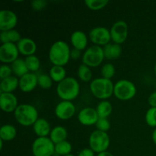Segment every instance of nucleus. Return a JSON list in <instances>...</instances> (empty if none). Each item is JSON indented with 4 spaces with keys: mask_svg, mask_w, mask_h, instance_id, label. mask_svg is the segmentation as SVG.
<instances>
[{
    "mask_svg": "<svg viewBox=\"0 0 156 156\" xmlns=\"http://www.w3.org/2000/svg\"><path fill=\"white\" fill-rule=\"evenodd\" d=\"M71 50L66 42L63 41H57L53 43L49 50V59L53 66H64L69 59Z\"/></svg>",
    "mask_w": 156,
    "mask_h": 156,
    "instance_id": "f257e3e1",
    "label": "nucleus"
},
{
    "mask_svg": "<svg viewBox=\"0 0 156 156\" xmlns=\"http://www.w3.org/2000/svg\"><path fill=\"white\" fill-rule=\"evenodd\" d=\"M80 93V85L77 79L73 77H66L56 86V94L62 101H72Z\"/></svg>",
    "mask_w": 156,
    "mask_h": 156,
    "instance_id": "f03ea898",
    "label": "nucleus"
},
{
    "mask_svg": "<svg viewBox=\"0 0 156 156\" xmlns=\"http://www.w3.org/2000/svg\"><path fill=\"white\" fill-rule=\"evenodd\" d=\"M114 84L110 79L96 78L89 85L90 91L96 98L101 101L109 99L114 94Z\"/></svg>",
    "mask_w": 156,
    "mask_h": 156,
    "instance_id": "7ed1b4c3",
    "label": "nucleus"
},
{
    "mask_svg": "<svg viewBox=\"0 0 156 156\" xmlns=\"http://www.w3.org/2000/svg\"><path fill=\"white\" fill-rule=\"evenodd\" d=\"M15 119L23 126H33L38 120V111L37 108L30 104H21L18 105L14 112Z\"/></svg>",
    "mask_w": 156,
    "mask_h": 156,
    "instance_id": "20e7f679",
    "label": "nucleus"
},
{
    "mask_svg": "<svg viewBox=\"0 0 156 156\" xmlns=\"http://www.w3.org/2000/svg\"><path fill=\"white\" fill-rule=\"evenodd\" d=\"M136 91L135 84L127 79H121L114 84V95L120 101L131 100L135 97Z\"/></svg>",
    "mask_w": 156,
    "mask_h": 156,
    "instance_id": "39448f33",
    "label": "nucleus"
},
{
    "mask_svg": "<svg viewBox=\"0 0 156 156\" xmlns=\"http://www.w3.org/2000/svg\"><path fill=\"white\" fill-rule=\"evenodd\" d=\"M111 144L110 136L106 132L100 130L93 131L88 138L89 148L94 153H101L108 150Z\"/></svg>",
    "mask_w": 156,
    "mask_h": 156,
    "instance_id": "423d86ee",
    "label": "nucleus"
},
{
    "mask_svg": "<svg viewBox=\"0 0 156 156\" xmlns=\"http://www.w3.org/2000/svg\"><path fill=\"white\" fill-rule=\"evenodd\" d=\"M103 47L93 45L85 50L82 56V64L90 68L99 66L105 59Z\"/></svg>",
    "mask_w": 156,
    "mask_h": 156,
    "instance_id": "0eeeda50",
    "label": "nucleus"
},
{
    "mask_svg": "<svg viewBox=\"0 0 156 156\" xmlns=\"http://www.w3.org/2000/svg\"><path fill=\"white\" fill-rule=\"evenodd\" d=\"M34 156H53L55 154V144L50 137H37L32 144Z\"/></svg>",
    "mask_w": 156,
    "mask_h": 156,
    "instance_id": "6e6552de",
    "label": "nucleus"
},
{
    "mask_svg": "<svg viewBox=\"0 0 156 156\" xmlns=\"http://www.w3.org/2000/svg\"><path fill=\"white\" fill-rule=\"evenodd\" d=\"M90 41L94 45L105 47L111 41L110 30L105 27H96L91 29L88 34Z\"/></svg>",
    "mask_w": 156,
    "mask_h": 156,
    "instance_id": "1a4fd4ad",
    "label": "nucleus"
},
{
    "mask_svg": "<svg viewBox=\"0 0 156 156\" xmlns=\"http://www.w3.org/2000/svg\"><path fill=\"white\" fill-rule=\"evenodd\" d=\"M111 41L117 44H123L126 41L129 34L128 24L124 21H116L110 30Z\"/></svg>",
    "mask_w": 156,
    "mask_h": 156,
    "instance_id": "9d476101",
    "label": "nucleus"
},
{
    "mask_svg": "<svg viewBox=\"0 0 156 156\" xmlns=\"http://www.w3.org/2000/svg\"><path fill=\"white\" fill-rule=\"evenodd\" d=\"M18 54L17 45L13 43L2 44L0 47V61L3 64H12L18 59Z\"/></svg>",
    "mask_w": 156,
    "mask_h": 156,
    "instance_id": "9b49d317",
    "label": "nucleus"
},
{
    "mask_svg": "<svg viewBox=\"0 0 156 156\" xmlns=\"http://www.w3.org/2000/svg\"><path fill=\"white\" fill-rule=\"evenodd\" d=\"M76 111V106L72 101H62L55 108V115L58 119L67 120L71 119L75 115Z\"/></svg>",
    "mask_w": 156,
    "mask_h": 156,
    "instance_id": "f8f14e48",
    "label": "nucleus"
},
{
    "mask_svg": "<svg viewBox=\"0 0 156 156\" xmlns=\"http://www.w3.org/2000/svg\"><path fill=\"white\" fill-rule=\"evenodd\" d=\"M18 23V17L13 11L3 9L0 11V30L9 31L14 30Z\"/></svg>",
    "mask_w": 156,
    "mask_h": 156,
    "instance_id": "ddd939ff",
    "label": "nucleus"
},
{
    "mask_svg": "<svg viewBox=\"0 0 156 156\" xmlns=\"http://www.w3.org/2000/svg\"><path fill=\"white\" fill-rule=\"evenodd\" d=\"M99 117L96 109L90 107L83 108L78 114V120L83 126H89L96 125Z\"/></svg>",
    "mask_w": 156,
    "mask_h": 156,
    "instance_id": "4468645a",
    "label": "nucleus"
},
{
    "mask_svg": "<svg viewBox=\"0 0 156 156\" xmlns=\"http://www.w3.org/2000/svg\"><path fill=\"white\" fill-rule=\"evenodd\" d=\"M18 98L13 93L0 94V108L5 113H14L18 107Z\"/></svg>",
    "mask_w": 156,
    "mask_h": 156,
    "instance_id": "2eb2a0df",
    "label": "nucleus"
},
{
    "mask_svg": "<svg viewBox=\"0 0 156 156\" xmlns=\"http://www.w3.org/2000/svg\"><path fill=\"white\" fill-rule=\"evenodd\" d=\"M38 85V76L35 73H28L19 79V88L22 92L30 93Z\"/></svg>",
    "mask_w": 156,
    "mask_h": 156,
    "instance_id": "dca6fc26",
    "label": "nucleus"
},
{
    "mask_svg": "<svg viewBox=\"0 0 156 156\" xmlns=\"http://www.w3.org/2000/svg\"><path fill=\"white\" fill-rule=\"evenodd\" d=\"M16 45L20 54L26 57L34 55L37 49L36 43L28 37L21 38L19 42L17 43Z\"/></svg>",
    "mask_w": 156,
    "mask_h": 156,
    "instance_id": "f3484780",
    "label": "nucleus"
},
{
    "mask_svg": "<svg viewBox=\"0 0 156 156\" xmlns=\"http://www.w3.org/2000/svg\"><path fill=\"white\" fill-rule=\"evenodd\" d=\"M70 42H71L73 48L82 51V50H85L87 48L88 39L87 35L83 31H82V30H76L71 34Z\"/></svg>",
    "mask_w": 156,
    "mask_h": 156,
    "instance_id": "a211bd4d",
    "label": "nucleus"
},
{
    "mask_svg": "<svg viewBox=\"0 0 156 156\" xmlns=\"http://www.w3.org/2000/svg\"><path fill=\"white\" fill-rule=\"evenodd\" d=\"M49 122L44 118H39L33 125V130L37 137H48L51 132Z\"/></svg>",
    "mask_w": 156,
    "mask_h": 156,
    "instance_id": "6ab92c4d",
    "label": "nucleus"
},
{
    "mask_svg": "<svg viewBox=\"0 0 156 156\" xmlns=\"http://www.w3.org/2000/svg\"><path fill=\"white\" fill-rule=\"evenodd\" d=\"M19 87V79L15 76H12L1 80L0 91L2 93H13Z\"/></svg>",
    "mask_w": 156,
    "mask_h": 156,
    "instance_id": "aec40b11",
    "label": "nucleus"
},
{
    "mask_svg": "<svg viewBox=\"0 0 156 156\" xmlns=\"http://www.w3.org/2000/svg\"><path fill=\"white\" fill-rule=\"evenodd\" d=\"M105 57L109 60L117 59L121 56L122 47L120 44H108V45L103 47Z\"/></svg>",
    "mask_w": 156,
    "mask_h": 156,
    "instance_id": "412c9836",
    "label": "nucleus"
},
{
    "mask_svg": "<svg viewBox=\"0 0 156 156\" xmlns=\"http://www.w3.org/2000/svg\"><path fill=\"white\" fill-rule=\"evenodd\" d=\"M49 137L51 141L56 145L66 140L68 137V132L64 126H56L51 129Z\"/></svg>",
    "mask_w": 156,
    "mask_h": 156,
    "instance_id": "4be33fe9",
    "label": "nucleus"
},
{
    "mask_svg": "<svg viewBox=\"0 0 156 156\" xmlns=\"http://www.w3.org/2000/svg\"><path fill=\"white\" fill-rule=\"evenodd\" d=\"M11 67L12 69L14 76L19 78V79L29 73L25 60L23 59L18 58V59H16L15 62L11 64Z\"/></svg>",
    "mask_w": 156,
    "mask_h": 156,
    "instance_id": "5701e85b",
    "label": "nucleus"
},
{
    "mask_svg": "<svg viewBox=\"0 0 156 156\" xmlns=\"http://www.w3.org/2000/svg\"><path fill=\"white\" fill-rule=\"evenodd\" d=\"M17 129L13 125L5 124L0 128V140L5 142H10L15 138Z\"/></svg>",
    "mask_w": 156,
    "mask_h": 156,
    "instance_id": "b1692460",
    "label": "nucleus"
},
{
    "mask_svg": "<svg viewBox=\"0 0 156 156\" xmlns=\"http://www.w3.org/2000/svg\"><path fill=\"white\" fill-rule=\"evenodd\" d=\"M21 39V34L16 30H11L9 31H2L0 33V41L2 44L8 43H13L16 44Z\"/></svg>",
    "mask_w": 156,
    "mask_h": 156,
    "instance_id": "393cba45",
    "label": "nucleus"
},
{
    "mask_svg": "<svg viewBox=\"0 0 156 156\" xmlns=\"http://www.w3.org/2000/svg\"><path fill=\"white\" fill-rule=\"evenodd\" d=\"M49 76H50L53 82L59 84L66 78V70L64 66H53L49 72Z\"/></svg>",
    "mask_w": 156,
    "mask_h": 156,
    "instance_id": "a878e982",
    "label": "nucleus"
},
{
    "mask_svg": "<svg viewBox=\"0 0 156 156\" xmlns=\"http://www.w3.org/2000/svg\"><path fill=\"white\" fill-rule=\"evenodd\" d=\"M96 111H97L99 118H108L112 113V105L108 100L101 101L97 105Z\"/></svg>",
    "mask_w": 156,
    "mask_h": 156,
    "instance_id": "bb28decb",
    "label": "nucleus"
},
{
    "mask_svg": "<svg viewBox=\"0 0 156 156\" xmlns=\"http://www.w3.org/2000/svg\"><path fill=\"white\" fill-rule=\"evenodd\" d=\"M77 75L79 79L83 82H91L92 79V71L91 68L87 66L86 65L81 64L77 70Z\"/></svg>",
    "mask_w": 156,
    "mask_h": 156,
    "instance_id": "cd10ccee",
    "label": "nucleus"
},
{
    "mask_svg": "<svg viewBox=\"0 0 156 156\" xmlns=\"http://www.w3.org/2000/svg\"><path fill=\"white\" fill-rule=\"evenodd\" d=\"M73 150L72 144L67 140L55 145V153L58 155L66 156L71 154Z\"/></svg>",
    "mask_w": 156,
    "mask_h": 156,
    "instance_id": "c85d7f7f",
    "label": "nucleus"
},
{
    "mask_svg": "<svg viewBox=\"0 0 156 156\" xmlns=\"http://www.w3.org/2000/svg\"><path fill=\"white\" fill-rule=\"evenodd\" d=\"M24 60H25L29 73H34L35 72H37L39 70L40 67H41V61L37 56L35 55L27 56L24 59Z\"/></svg>",
    "mask_w": 156,
    "mask_h": 156,
    "instance_id": "c756f323",
    "label": "nucleus"
},
{
    "mask_svg": "<svg viewBox=\"0 0 156 156\" xmlns=\"http://www.w3.org/2000/svg\"><path fill=\"white\" fill-rule=\"evenodd\" d=\"M109 1L108 0H86L85 4L90 10L98 11L106 7Z\"/></svg>",
    "mask_w": 156,
    "mask_h": 156,
    "instance_id": "7c9ffc66",
    "label": "nucleus"
},
{
    "mask_svg": "<svg viewBox=\"0 0 156 156\" xmlns=\"http://www.w3.org/2000/svg\"><path fill=\"white\" fill-rule=\"evenodd\" d=\"M115 67L111 62H108L102 66L101 69V75L104 79H110L111 80L115 75Z\"/></svg>",
    "mask_w": 156,
    "mask_h": 156,
    "instance_id": "2f4dec72",
    "label": "nucleus"
},
{
    "mask_svg": "<svg viewBox=\"0 0 156 156\" xmlns=\"http://www.w3.org/2000/svg\"><path fill=\"white\" fill-rule=\"evenodd\" d=\"M38 86L43 89H49L53 85V80L49 75H38Z\"/></svg>",
    "mask_w": 156,
    "mask_h": 156,
    "instance_id": "473e14b6",
    "label": "nucleus"
},
{
    "mask_svg": "<svg viewBox=\"0 0 156 156\" xmlns=\"http://www.w3.org/2000/svg\"><path fill=\"white\" fill-rule=\"evenodd\" d=\"M145 120L148 126L156 128V108H150L146 111Z\"/></svg>",
    "mask_w": 156,
    "mask_h": 156,
    "instance_id": "72a5a7b5",
    "label": "nucleus"
},
{
    "mask_svg": "<svg viewBox=\"0 0 156 156\" xmlns=\"http://www.w3.org/2000/svg\"><path fill=\"white\" fill-rule=\"evenodd\" d=\"M95 126L98 130L107 133L111 128V123L108 118H99Z\"/></svg>",
    "mask_w": 156,
    "mask_h": 156,
    "instance_id": "f704fd0d",
    "label": "nucleus"
},
{
    "mask_svg": "<svg viewBox=\"0 0 156 156\" xmlns=\"http://www.w3.org/2000/svg\"><path fill=\"white\" fill-rule=\"evenodd\" d=\"M12 73L13 72H12V69L10 66L7 65V64H3L0 66V79L1 80L13 76Z\"/></svg>",
    "mask_w": 156,
    "mask_h": 156,
    "instance_id": "c9c22d12",
    "label": "nucleus"
},
{
    "mask_svg": "<svg viewBox=\"0 0 156 156\" xmlns=\"http://www.w3.org/2000/svg\"><path fill=\"white\" fill-rule=\"evenodd\" d=\"M47 2L45 0H34L30 3L32 9L34 11H41L47 6Z\"/></svg>",
    "mask_w": 156,
    "mask_h": 156,
    "instance_id": "e433bc0d",
    "label": "nucleus"
},
{
    "mask_svg": "<svg viewBox=\"0 0 156 156\" xmlns=\"http://www.w3.org/2000/svg\"><path fill=\"white\" fill-rule=\"evenodd\" d=\"M148 102L150 108H156V91L151 93L148 98Z\"/></svg>",
    "mask_w": 156,
    "mask_h": 156,
    "instance_id": "4c0bfd02",
    "label": "nucleus"
},
{
    "mask_svg": "<svg viewBox=\"0 0 156 156\" xmlns=\"http://www.w3.org/2000/svg\"><path fill=\"white\" fill-rule=\"evenodd\" d=\"M77 156H94V152L90 148H85L81 150Z\"/></svg>",
    "mask_w": 156,
    "mask_h": 156,
    "instance_id": "58836bf2",
    "label": "nucleus"
},
{
    "mask_svg": "<svg viewBox=\"0 0 156 156\" xmlns=\"http://www.w3.org/2000/svg\"><path fill=\"white\" fill-rule=\"evenodd\" d=\"M82 56V53H81L80 50H78L76 49H73L71 50V53H70V57L73 60H77Z\"/></svg>",
    "mask_w": 156,
    "mask_h": 156,
    "instance_id": "ea45409f",
    "label": "nucleus"
},
{
    "mask_svg": "<svg viewBox=\"0 0 156 156\" xmlns=\"http://www.w3.org/2000/svg\"><path fill=\"white\" fill-rule=\"evenodd\" d=\"M97 156H114L112 153H111L108 151H105V152H101V153H98Z\"/></svg>",
    "mask_w": 156,
    "mask_h": 156,
    "instance_id": "a19ab883",
    "label": "nucleus"
},
{
    "mask_svg": "<svg viewBox=\"0 0 156 156\" xmlns=\"http://www.w3.org/2000/svg\"><path fill=\"white\" fill-rule=\"evenodd\" d=\"M152 141H153L154 144L156 146V128H155L153 130V132H152Z\"/></svg>",
    "mask_w": 156,
    "mask_h": 156,
    "instance_id": "79ce46f5",
    "label": "nucleus"
},
{
    "mask_svg": "<svg viewBox=\"0 0 156 156\" xmlns=\"http://www.w3.org/2000/svg\"><path fill=\"white\" fill-rule=\"evenodd\" d=\"M154 72H155V76H156V62H155V67H154Z\"/></svg>",
    "mask_w": 156,
    "mask_h": 156,
    "instance_id": "37998d69",
    "label": "nucleus"
},
{
    "mask_svg": "<svg viewBox=\"0 0 156 156\" xmlns=\"http://www.w3.org/2000/svg\"><path fill=\"white\" fill-rule=\"evenodd\" d=\"M66 156H76V155H73V154H69V155H66Z\"/></svg>",
    "mask_w": 156,
    "mask_h": 156,
    "instance_id": "c03bdc74",
    "label": "nucleus"
}]
</instances>
